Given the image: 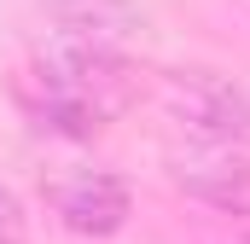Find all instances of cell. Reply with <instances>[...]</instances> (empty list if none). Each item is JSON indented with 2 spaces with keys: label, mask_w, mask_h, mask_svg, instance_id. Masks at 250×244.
<instances>
[{
  "label": "cell",
  "mask_w": 250,
  "mask_h": 244,
  "mask_svg": "<svg viewBox=\"0 0 250 244\" xmlns=\"http://www.w3.org/2000/svg\"><path fill=\"white\" fill-rule=\"evenodd\" d=\"M157 99H163L169 122L187 128L198 145H227V151L250 145V93L239 81H227L215 70H169Z\"/></svg>",
  "instance_id": "2"
},
{
  "label": "cell",
  "mask_w": 250,
  "mask_h": 244,
  "mask_svg": "<svg viewBox=\"0 0 250 244\" xmlns=\"http://www.w3.org/2000/svg\"><path fill=\"white\" fill-rule=\"evenodd\" d=\"M47 198H53L59 221L70 233H82V239H111V233H123L128 215H134V192L111 169H70V175L53 181Z\"/></svg>",
  "instance_id": "3"
},
{
  "label": "cell",
  "mask_w": 250,
  "mask_h": 244,
  "mask_svg": "<svg viewBox=\"0 0 250 244\" xmlns=\"http://www.w3.org/2000/svg\"><path fill=\"white\" fill-rule=\"evenodd\" d=\"M169 181L187 198L221 209V215H250V157L227 145H198L169 163Z\"/></svg>",
  "instance_id": "4"
},
{
  "label": "cell",
  "mask_w": 250,
  "mask_h": 244,
  "mask_svg": "<svg viewBox=\"0 0 250 244\" xmlns=\"http://www.w3.org/2000/svg\"><path fill=\"white\" fill-rule=\"evenodd\" d=\"M23 239H29V215H23L18 192L0 186V244H23Z\"/></svg>",
  "instance_id": "6"
},
{
  "label": "cell",
  "mask_w": 250,
  "mask_h": 244,
  "mask_svg": "<svg viewBox=\"0 0 250 244\" xmlns=\"http://www.w3.org/2000/svg\"><path fill=\"white\" fill-rule=\"evenodd\" d=\"M18 105L41 134H64V140H93L128 111L134 99V64L117 47L99 41H70L53 35V47L35 64L18 70Z\"/></svg>",
  "instance_id": "1"
},
{
  "label": "cell",
  "mask_w": 250,
  "mask_h": 244,
  "mask_svg": "<svg viewBox=\"0 0 250 244\" xmlns=\"http://www.w3.org/2000/svg\"><path fill=\"white\" fill-rule=\"evenodd\" d=\"M47 12L59 18V35L99 47H117L134 23V0H47Z\"/></svg>",
  "instance_id": "5"
},
{
  "label": "cell",
  "mask_w": 250,
  "mask_h": 244,
  "mask_svg": "<svg viewBox=\"0 0 250 244\" xmlns=\"http://www.w3.org/2000/svg\"><path fill=\"white\" fill-rule=\"evenodd\" d=\"M245 244H250V239H245Z\"/></svg>",
  "instance_id": "7"
}]
</instances>
